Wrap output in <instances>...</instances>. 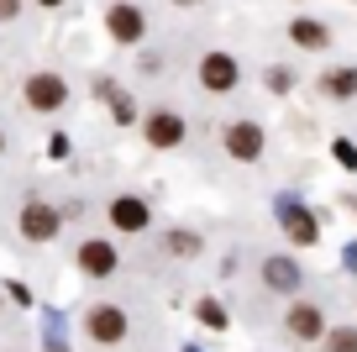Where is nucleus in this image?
Here are the masks:
<instances>
[{"mask_svg": "<svg viewBox=\"0 0 357 352\" xmlns=\"http://www.w3.org/2000/svg\"><path fill=\"white\" fill-rule=\"evenodd\" d=\"M26 100H32V110H58L68 100V89L58 74H32L26 79Z\"/></svg>", "mask_w": 357, "mask_h": 352, "instance_id": "nucleus-1", "label": "nucleus"}, {"mask_svg": "<svg viewBox=\"0 0 357 352\" xmlns=\"http://www.w3.org/2000/svg\"><path fill=\"white\" fill-rule=\"evenodd\" d=\"M89 337L95 342H121L126 337V310L121 305H95L89 310Z\"/></svg>", "mask_w": 357, "mask_h": 352, "instance_id": "nucleus-2", "label": "nucleus"}, {"mask_svg": "<svg viewBox=\"0 0 357 352\" xmlns=\"http://www.w3.org/2000/svg\"><path fill=\"white\" fill-rule=\"evenodd\" d=\"M79 268H84L89 279H111L116 274V247L111 242H84L79 247Z\"/></svg>", "mask_w": 357, "mask_h": 352, "instance_id": "nucleus-3", "label": "nucleus"}, {"mask_svg": "<svg viewBox=\"0 0 357 352\" xmlns=\"http://www.w3.org/2000/svg\"><path fill=\"white\" fill-rule=\"evenodd\" d=\"M226 153H231V158H242V163H252V158L263 153V132H257L252 122H236L231 132H226Z\"/></svg>", "mask_w": 357, "mask_h": 352, "instance_id": "nucleus-4", "label": "nucleus"}, {"mask_svg": "<svg viewBox=\"0 0 357 352\" xmlns=\"http://www.w3.org/2000/svg\"><path fill=\"white\" fill-rule=\"evenodd\" d=\"M200 85H205V89H231V85H236V58L211 53V58L200 64Z\"/></svg>", "mask_w": 357, "mask_h": 352, "instance_id": "nucleus-5", "label": "nucleus"}, {"mask_svg": "<svg viewBox=\"0 0 357 352\" xmlns=\"http://www.w3.org/2000/svg\"><path fill=\"white\" fill-rule=\"evenodd\" d=\"M105 22H111V37L116 43H137V37H142V11H137V6H111V16H105Z\"/></svg>", "mask_w": 357, "mask_h": 352, "instance_id": "nucleus-6", "label": "nucleus"}, {"mask_svg": "<svg viewBox=\"0 0 357 352\" xmlns=\"http://www.w3.org/2000/svg\"><path fill=\"white\" fill-rule=\"evenodd\" d=\"M22 231L32 237V242H47V237L58 231V210L53 205H26L22 210Z\"/></svg>", "mask_w": 357, "mask_h": 352, "instance_id": "nucleus-7", "label": "nucleus"}, {"mask_svg": "<svg viewBox=\"0 0 357 352\" xmlns=\"http://www.w3.org/2000/svg\"><path fill=\"white\" fill-rule=\"evenodd\" d=\"M147 142H153V147H178V142H184V122L168 116V110H158L153 122H147Z\"/></svg>", "mask_w": 357, "mask_h": 352, "instance_id": "nucleus-8", "label": "nucleus"}, {"mask_svg": "<svg viewBox=\"0 0 357 352\" xmlns=\"http://www.w3.org/2000/svg\"><path fill=\"white\" fill-rule=\"evenodd\" d=\"M279 216H284V231H289L300 247H310V242H315V221H310V210H300V205H289V200H284Z\"/></svg>", "mask_w": 357, "mask_h": 352, "instance_id": "nucleus-9", "label": "nucleus"}, {"mask_svg": "<svg viewBox=\"0 0 357 352\" xmlns=\"http://www.w3.org/2000/svg\"><path fill=\"white\" fill-rule=\"evenodd\" d=\"M111 221H116L121 231H142V226H147V205L126 195V200H116V205H111Z\"/></svg>", "mask_w": 357, "mask_h": 352, "instance_id": "nucleus-10", "label": "nucleus"}, {"mask_svg": "<svg viewBox=\"0 0 357 352\" xmlns=\"http://www.w3.org/2000/svg\"><path fill=\"white\" fill-rule=\"evenodd\" d=\"M289 331H294V337H300V342H315V337H321V310H315V305H294L289 310Z\"/></svg>", "mask_w": 357, "mask_h": 352, "instance_id": "nucleus-11", "label": "nucleus"}, {"mask_svg": "<svg viewBox=\"0 0 357 352\" xmlns=\"http://www.w3.org/2000/svg\"><path fill=\"white\" fill-rule=\"evenodd\" d=\"M268 289H300V268L289 263V258H268Z\"/></svg>", "mask_w": 357, "mask_h": 352, "instance_id": "nucleus-12", "label": "nucleus"}, {"mask_svg": "<svg viewBox=\"0 0 357 352\" xmlns=\"http://www.w3.org/2000/svg\"><path fill=\"white\" fill-rule=\"evenodd\" d=\"M289 32H294V43H300V47H326V27H321V22H310V16H300Z\"/></svg>", "mask_w": 357, "mask_h": 352, "instance_id": "nucleus-13", "label": "nucleus"}, {"mask_svg": "<svg viewBox=\"0 0 357 352\" xmlns=\"http://www.w3.org/2000/svg\"><path fill=\"white\" fill-rule=\"evenodd\" d=\"M326 352H357V331H352V326L331 331V337H326Z\"/></svg>", "mask_w": 357, "mask_h": 352, "instance_id": "nucleus-14", "label": "nucleus"}, {"mask_svg": "<svg viewBox=\"0 0 357 352\" xmlns=\"http://www.w3.org/2000/svg\"><path fill=\"white\" fill-rule=\"evenodd\" d=\"M195 316H200V321H205V326H215V331H221V326H226V310H221V305H215V300H200V310H195Z\"/></svg>", "mask_w": 357, "mask_h": 352, "instance_id": "nucleus-15", "label": "nucleus"}, {"mask_svg": "<svg viewBox=\"0 0 357 352\" xmlns=\"http://www.w3.org/2000/svg\"><path fill=\"white\" fill-rule=\"evenodd\" d=\"M326 89H331V95H352V89H357V74H352V68H342V74L326 79Z\"/></svg>", "mask_w": 357, "mask_h": 352, "instance_id": "nucleus-16", "label": "nucleus"}, {"mask_svg": "<svg viewBox=\"0 0 357 352\" xmlns=\"http://www.w3.org/2000/svg\"><path fill=\"white\" fill-rule=\"evenodd\" d=\"M336 158H342V163H347V168H357V147H352V142H347V137H342V142H336Z\"/></svg>", "mask_w": 357, "mask_h": 352, "instance_id": "nucleus-17", "label": "nucleus"}, {"mask_svg": "<svg viewBox=\"0 0 357 352\" xmlns=\"http://www.w3.org/2000/svg\"><path fill=\"white\" fill-rule=\"evenodd\" d=\"M16 16V0H0V22H11Z\"/></svg>", "mask_w": 357, "mask_h": 352, "instance_id": "nucleus-18", "label": "nucleus"}, {"mask_svg": "<svg viewBox=\"0 0 357 352\" xmlns=\"http://www.w3.org/2000/svg\"><path fill=\"white\" fill-rule=\"evenodd\" d=\"M43 6H63V0H43Z\"/></svg>", "mask_w": 357, "mask_h": 352, "instance_id": "nucleus-19", "label": "nucleus"}, {"mask_svg": "<svg viewBox=\"0 0 357 352\" xmlns=\"http://www.w3.org/2000/svg\"><path fill=\"white\" fill-rule=\"evenodd\" d=\"M178 6H195V0H178Z\"/></svg>", "mask_w": 357, "mask_h": 352, "instance_id": "nucleus-20", "label": "nucleus"}, {"mask_svg": "<svg viewBox=\"0 0 357 352\" xmlns=\"http://www.w3.org/2000/svg\"><path fill=\"white\" fill-rule=\"evenodd\" d=\"M0 147H6V137H0Z\"/></svg>", "mask_w": 357, "mask_h": 352, "instance_id": "nucleus-21", "label": "nucleus"}]
</instances>
